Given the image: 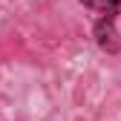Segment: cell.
Wrapping results in <instances>:
<instances>
[{"instance_id": "7a4b0ae2", "label": "cell", "mask_w": 121, "mask_h": 121, "mask_svg": "<svg viewBox=\"0 0 121 121\" xmlns=\"http://www.w3.org/2000/svg\"><path fill=\"white\" fill-rule=\"evenodd\" d=\"M81 3L98 14H118V9H121V0H81Z\"/></svg>"}, {"instance_id": "6da1fadb", "label": "cell", "mask_w": 121, "mask_h": 121, "mask_svg": "<svg viewBox=\"0 0 121 121\" xmlns=\"http://www.w3.org/2000/svg\"><path fill=\"white\" fill-rule=\"evenodd\" d=\"M115 17L118 14H101L92 26V35H95V43L104 49V52H118V32H115Z\"/></svg>"}]
</instances>
